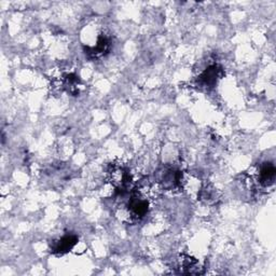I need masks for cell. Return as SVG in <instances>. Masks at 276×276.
Here are the masks:
<instances>
[{
	"label": "cell",
	"mask_w": 276,
	"mask_h": 276,
	"mask_svg": "<svg viewBox=\"0 0 276 276\" xmlns=\"http://www.w3.org/2000/svg\"><path fill=\"white\" fill-rule=\"evenodd\" d=\"M217 77H218V69L213 66L211 67V68H208L206 71H204V74L202 75L201 79L205 85H212V83L216 82Z\"/></svg>",
	"instance_id": "obj_3"
},
{
	"label": "cell",
	"mask_w": 276,
	"mask_h": 276,
	"mask_svg": "<svg viewBox=\"0 0 276 276\" xmlns=\"http://www.w3.org/2000/svg\"><path fill=\"white\" fill-rule=\"evenodd\" d=\"M275 179V168L273 164L268 163L263 165L259 170V181L262 186L268 187L272 185Z\"/></svg>",
	"instance_id": "obj_1"
},
{
	"label": "cell",
	"mask_w": 276,
	"mask_h": 276,
	"mask_svg": "<svg viewBox=\"0 0 276 276\" xmlns=\"http://www.w3.org/2000/svg\"><path fill=\"white\" fill-rule=\"evenodd\" d=\"M77 237L74 235H66L63 238H61L59 242L55 243V246L53 248L54 253L59 254H65L67 252H69L70 249L75 246L77 244Z\"/></svg>",
	"instance_id": "obj_2"
}]
</instances>
